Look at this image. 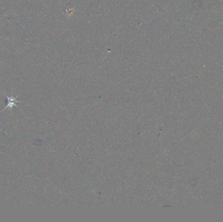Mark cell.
Wrapping results in <instances>:
<instances>
[{
    "mask_svg": "<svg viewBox=\"0 0 223 222\" xmlns=\"http://www.w3.org/2000/svg\"><path fill=\"white\" fill-rule=\"evenodd\" d=\"M7 97L8 100H9V102H8V106L5 109L9 108V107H10L9 108H12V107L13 106H16V102H18V101L16 100V98H15V97H13V96H10V97L7 96Z\"/></svg>",
    "mask_w": 223,
    "mask_h": 222,
    "instance_id": "1",
    "label": "cell"
}]
</instances>
